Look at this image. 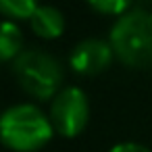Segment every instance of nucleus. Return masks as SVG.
Listing matches in <instances>:
<instances>
[{"label":"nucleus","mask_w":152,"mask_h":152,"mask_svg":"<svg viewBox=\"0 0 152 152\" xmlns=\"http://www.w3.org/2000/svg\"><path fill=\"white\" fill-rule=\"evenodd\" d=\"M29 25L36 31V36L44 40H54L65 29V17L54 7H38L29 19Z\"/></svg>","instance_id":"423d86ee"},{"label":"nucleus","mask_w":152,"mask_h":152,"mask_svg":"<svg viewBox=\"0 0 152 152\" xmlns=\"http://www.w3.org/2000/svg\"><path fill=\"white\" fill-rule=\"evenodd\" d=\"M4 15L13 19H31L38 9V0H0Z\"/></svg>","instance_id":"6e6552de"},{"label":"nucleus","mask_w":152,"mask_h":152,"mask_svg":"<svg viewBox=\"0 0 152 152\" xmlns=\"http://www.w3.org/2000/svg\"><path fill=\"white\" fill-rule=\"evenodd\" d=\"M52 121L34 104H15L0 121L2 142L15 152H36L52 137Z\"/></svg>","instance_id":"f03ea898"},{"label":"nucleus","mask_w":152,"mask_h":152,"mask_svg":"<svg viewBox=\"0 0 152 152\" xmlns=\"http://www.w3.org/2000/svg\"><path fill=\"white\" fill-rule=\"evenodd\" d=\"M13 71L21 88L40 100H48L50 96H54L63 81V71L58 61L42 50L21 52L15 58Z\"/></svg>","instance_id":"7ed1b4c3"},{"label":"nucleus","mask_w":152,"mask_h":152,"mask_svg":"<svg viewBox=\"0 0 152 152\" xmlns=\"http://www.w3.org/2000/svg\"><path fill=\"white\" fill-rule=\"evenodd\" d=\"M113 54H115V50H113L110 42L83 40L73 48L69 63H71V69L79 75H96L110 65Z\"/></svg>","instance_id":"39448f33"},{"label":"nucleus","mask_w":152,"mask_h":152,"mask_svg":"<svg viewBox=\"0 0 152 152\" xmlns=\"http://www.w3.org/2000/svg\"><path fill=\"white\" fill-rule=\"evenodd\" d=\"M21 46H23V38L19 27L11 21H4L2 34H0V56H2V61L17 58L21 54Z\"/></svg>","instance_id":"0eeeda50"},{"label":"nucleus","mask_w":152,"mask_h":152,"mask_svg":"<svg viewBox=\"0 0 152 152\" xmlns=\"http://www.w3.org/2000/svg\"><path fill=\"white\" fill-rule=\"evenodd\" d=\"M90 117V104L86 94L79 88H65L61 90L50 106V121L54 131H58L65 137L79 135Z\"/></svg>","instance_id":"20e7f679"},{"label":"nucleus","mask_w":152,"mask_h":152,"mask_svg":"<svg viewBox=\"0 0 152 152\" xmlns=\"http://www.w3.org/2000/svg\"><path fill=\"white\" fill-rule=\"evenodd\" d=\"M88 4L104 15H125L131 7V0H88Z\"/></svg>","instance_id":"1a4fd4ad"},{"label":"nucleus","mask_w":152,"mask_h":152,"mask_svg":"<svg viewBox=\"0 0 152 152\" xmlns=\"http://www.w3.org/2000/svg\"><path fill=\"white\" fill-rule=\"evenodd\" d=\"M110 152H150V150H146L144 146L133 144V142H123V144L113 146V148H110Z\"/></svg>","instance_id":"9d476101"},{"label":"nucleus","mask_w":152,"mask_h":152,"mask_svg":"<svg viewBox=\"0 0 152 152\" xmlns=\"http://www.w3.org/2000/svg\"><path fill=\"white\" fill-rule=\"evenodd\" d=\"M110 46L117 58L133 69L152 67V13L129 11L110 29Z\"/></svg>","instance_id":"f257e3e1"}]
</instances>
